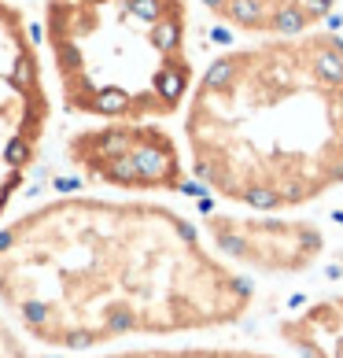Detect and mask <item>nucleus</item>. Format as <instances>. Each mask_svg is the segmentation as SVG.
I'll use <instances>...</instances> for the list:
<instances>
[{
  "label": "nucleus",
  "instance_id": "nucleus-1",
  "mask_svg": "<svg viewBox=\"0 0 343 358\" xmlns=\"http://www.w3.org/2000/svg\"><path fill=\"white\" fill-rule=\"evenodd\" d=\"M251 307L255 285L166 203L71 192L0 222V310L41 351L214 333Z\"/></svg>",
  "mask_w": 343,
  "mask_h": 358
},
{
  "label": "nucleus",
  "instance_id": "nucleus-2",
  "mask_svg": "<svg viewBox=\"0 0 343 358\" xmlns=\"http://www.w3.org/2000/svg\"><path fill=\"white\" fill-rule=\"evenodd\" d=\"M184 159L221 203L292 215L343 189V37L302 30L236 45L184 100Z\"/></svg>",
  "mask_w": 343,
  "mask_h": 358
},
{
  "label": "nucleus",
  "instance_id": "nucleus-3",
  "mask_svg": "<svg viewBox=\"0 0 343 358\" xmlns=\"http://www.w3.org/2000/svg\"><path fill=\"white\" fill-rule=\"evenodd\" d=\"M63 108L96 122H163L196 85L189 0H45Z\"/></svg>",
  "mask_w": 343,
  "mask_h": 358
},
{
  "label": "nucleus",
  "instance_id": "nucleus-4",
  "mask_svg": "<svg viewBox=\"0 0 343 358\" xmlns=\"http://www.w3.org/2000/svg\"><path fill=\"white\" fill-rule=\"evenodd\" d=\"M67 163L115 196H177L192 185L181 141L163 122H96L67 137Z\"/></svg>",
  "mask_w": 343,
  "mask_h": 358
},
{
  "label": "nucleus",
  "instance_id": "nucleus-5",
  "mask_svg": "<svg viewBox=\"0 0 343 358\" xmlns=\"http://www.w3.org/2000/svg\"><path fill=\"white\" fill-rule=\"evenodd\" d=\"M48 89L26 15L0 0V218L22 196L48 134Z\"/></svg>",
  "mask_w": 343,
  "mask_h": 358
},
{
  "label": "nucleus",
  "instance_id": "nucleus-6",
  "mask_svg": "<svg viewBox=\"0 0 343 358\" xmlns=\"http://www.w3.org/2000/svg\"><path fill=\"white\" fill-rule=\"evenodd\" d=\"M207 244L233 270L262 277H299L325 255L321 225L299 215H266V210H207Z\"/></svg>",
  "mask_w": 343,
  "mask_h": 358
},
{
  "label": "nucleus",
  "instance_id": "nucleus-7",
  "mask_svg": "<svg viewBox=\"0 0 343 358\" xmlns=\"http://www.w3.org/2000/svg\"><path fill=\"white\" fill-rule=\"evenodd\" d=\"M200 4L236 34L277 37L321 26L340 0H200Z\"/></svg>",
  "mask_w": 343,
  "mask_h": 358
},
{
  "label": "nucleus",
  "instance_id": "nucleus-8",
  "mask_svg": "<svg viewBox=\"0 0 343 358\" xmlns=\"http://www.w3.org/2000/svg\"><path fill=\"white\" fill-rule=\"evenodd\" d=\"M277 336L295 358H343V292H328L284 314Z\"/></svg>",
  "mask_w": 343,
  "mask_h": 358
},
{
  "label": "nucleus",
  "instance_id": "nucleus-9",
  "mask_svg": "<svg viewBox=\"0 0 343 358\" xmlns=\"http://www.w3.org/2000/svg\"><path fill=\"white\" fill-rule=\"evenodd\" d=\"M92 358H288L262 348H240V343H144V348L108 351Z\"/></svg>",
  "mask_w": 343,
  "mask_h": 358
},
{
  "label": "nucleus",
  "instance_id": "nucleus-10",
  "mask_svg": "<svg viewBox=\"0 0 343 358\" xmlns=\"http://www.w3.org/2000/svg\"><path fill=\"white\" fill-rule=\"evenodd\" d=\"M0 358H41L34 343L11 325V317L4 310H0Z\"/></svg>",
  "mask_w": 343,
  "mask_h": 358
}]
</instances>
